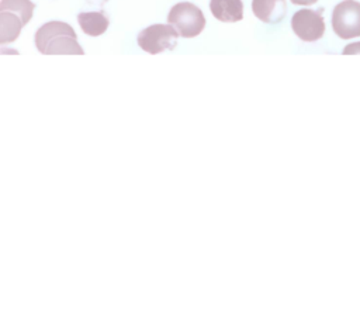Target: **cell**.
<instances>
[{
    "mask_svg": "<svg viewBox=\"0 0 360 321\" xmlns=\"http://www.w3.org/2000/svg\"><path fill=\"white\" fill-rule=\"evenodd\" d=\"M177 31L170 24H153L138 34V45L148 54L156 55L172 51L177 45Z\"/></svg>",
    "mask_w": 360,
    "mask_h": 321,
    "instance_id": "5b68a950",
    "label": "cell"
},
{
    "mask_svg": "<svg viewBox=\"0 0 360 321\" xmlns=\"http://www.w3.org/2000/svg\"><path fill=\"white\" fill-rule=\"evenodd\" d=\"M333 32L343 39L360 37V3L343 0L332 11Z\"/></svg>",
    "mask_w": 360,
    "mask_h": 321,
    "instance_id": "277c9868",
    "label": "cell"
},
{
    "mask_svg": "<svg viewBox=\"0 0 360 321\" xmlns=\"http://www.w3.org/2000/svg\"><path fill=\"white\" fill-rule=\"evenodd\" d=\"M167 21L183 38L197 37L205 27V17L202 11L188 1L174 4L167 14Z\"/></svg>",
    "mask_w": 360,
    "mask_h": 321,
    "instance_id": "3957f363",
    "label": "cell"
},
{
    "mask_svg": "<svg viewBox=\"0 0 360 321\" xmlns=\"http://www.w3.org/2000/svg\"><path fill=\"white\" fill-rule=\"evenodd\" d=\"M35 4L30 0H1L0 42L8 44L18 38L21 28L31 20Z\"/></svg>",
    "mask_w": 360,
    "mask_h": 321,
    "instance_id": "7a4b0ae2",
    "label": "cell"
},
{
    "mask_svg": "<svg viewBox=\"0 0 360 321\" xmlns=\"http://www.w3.org/2000/svg\"><path fill=\"white\" fill-rule=\"evenodd\" d=\"M343 55H354V54H360V42H354V44H347L343 48Z\"/></svg>",
    "mask_w": 360,
    "mask_h": 321,
    "instance_id": "30bf717a",
    "label": "cell"
},
{
    "mask_svg": "<svg viewBox=\"0 0 360 321\" xmlns=\"http://www.w3.org/2000/svg\"><path fill=\"white\" fill-rule=\"evenodd\" d=\"M291 28L295 35L305 42H315L323 37L325 20L322 8L298 10L291 18Z\"/></svg>",
    "mask_w": 360,
    "mask_h": 321,
    "instance_id": "8992f818",
    "label": "cell"
},
{
    "mask_svg": "<svg viewBox=\"0 0 360 321\" xmlns=\"http://www.w3.org/2000/svg\"><path fill=\"white\" fill-rule=\"evenodd\" d=\"M253 14L263 23L276 24L287 13L285 0H252Z\"/></svg>",
    "mask_w": 360,
    "mask_h": 321,
    "instance_id": "52a82bcc",
    "label": "cell"
},
{
    "mask_svg": "<svg viewBox=\"0 0 360 321\" xmlns=\"http://www.w3.org/2000/svg\"><path fill=\"white\" fill-rule=\"evenodd\" d=\"M210 10L217 20L224 23H236L243 18L242 0H211Z\"/></svg>",
    "mask_w": 360,
    "mask_h": 321,
    "instance_id": "ba28073f",
    "label": "cell"
},
{
    "mask_svg": "<svg viewBox=\"0 0 360 321\" xmlns=\"http://www.w3.org/2000/svg\"><path fill=\"white\" fill-rule=\"evenodd\" d=\"M35 46L44 55H84L75 30L63 21H48L35 32Z\"/></svg>",
    "mask_w": 360,
    "mask_h": 321,
    "instance_id": "6da1fadb",
    "label": "cell"
},
{
    "mask_svg": "<svg viewBox=\"0 0 360 321\" xmlns=\"http://www.w3.org/2000/svg\"><path fill=\"white\" fill-rule=\"evenodd\" d=\"M103 1H107V0H103Z\"/></svg>",
    "mask_w": 360,
    "mask_h": 321,
    "instance_id": "7c38bea8",
    "label": "cell"
},
{
    "mask_svg": "<svg viewBox=\"0 0 360 321\" xmlns=\"http://www.w3.org/2000/svg\"><path fill=\"white\" fill-rule=\"evenodd\" d=\"M318 0H291V3L294 4H300V6H311L314 3H316Z\"/></svg>",
    "mask_w": 360,
    "mask_h": 321,
    "instance_id": "8fae6325",
    "label": "cell"
},
{
    "mask_svg": "<svg viewBox=\"0 0 360 321\" xmlns=\"http://www.w3.org/2000/svg\"><path fill=\"white\" fill-rule=\"evenodd\" d=\"M77 23L84 34L98 37L108 28V17L103 11H84L77 15Z\"/></svg>",
    "mask_w": 360,
    "mask_h": 321,
    "instance_id": "9c48e42d",
    "label": "cell"
}]
</instances>
